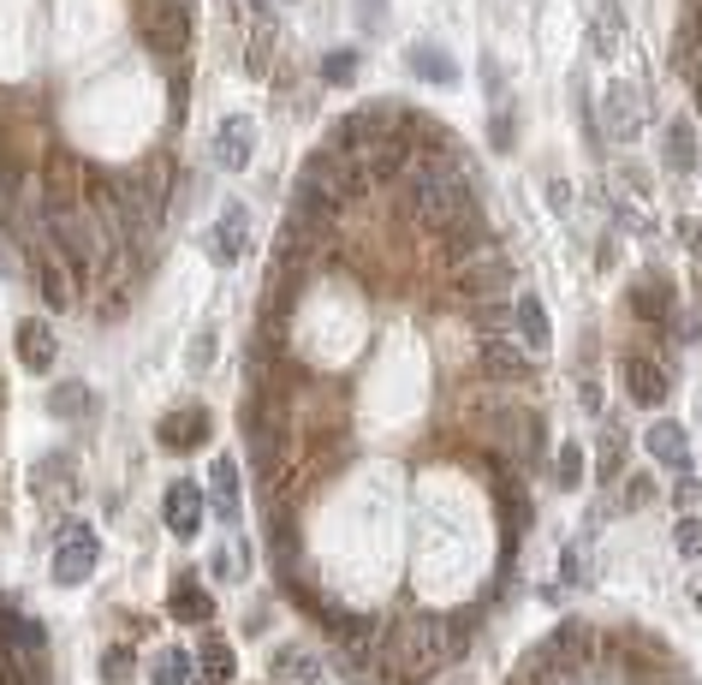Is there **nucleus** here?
I'll return each mask as SVG.
<instances>
[{"label": "nucleus", "mask_w": 702, "mask_h": 685, "mask_svg": "<svg viewBox=\"0 0 702 685\" xmlns=\"http://www.w3.org/2000/svg\"><path fill=\"white\" fill-rule=\"evenodd\" d=\"M405 197H411V215L423 221L429 233H447L458 221H476V185L458 174V162H435V156H417L405 167Z\"/></svg>", "instance_id": "1"}, {"label": "nucleus", "mask_w": 702, "mask_h": 685, "mask_svg": "<svg viewBox=\"0 0 702 685\" xmlns=\"http://www.w3.org/2000/svg\"><path fill=\"white\" fill-rule=\"evenodd\" d=\"M137 37H144L149 55H185L191 48V7H174V0H144V19H137Z\"/></svg>", "instance_id": "2"}, {"label": "nucleus", "mask_w": 702, "mask_h": 685, "mask_svg": "<svg viewBox=\"0 0 702 685\" xmlns=\"http://www.w3.org/2000/svg\"><path fill=\"white\" fill-rule=\"evenodd\" d=\"M96 560H101V537H96V525H60V537H55V585H83V578L96 573Z\"/></svg>", "instance_id": "3"}, {"label": "nucleus", "mask_w": 702, "mask_h": 685, "mask_svg": "<svg viewBox=\"0 0 702 685\" xmlns=\"http://www.w3.org/2000/svg\"><path fill=\"white\" fill-rule=\"evenodd\" d=\"M453 281H458V299H465L471 311H476V304H494V299L512 293V263H506L501 251H483V256H471V263L458 268Z\"/></svg>", "instance_id": "4"}, {"label": "nucleus", "mask_w": 702, "mask_h": 685, "mask_svg": "<svg viewBox=\"0 0 702 685\" xmlns=\"http://www.w3.org/2000/svg\"><path fill=\"white\" fill-rule=\"evenodd\" d=\"M78 209H83V162L60 149L42 167V215H78Z\"/></svg>", "instance_id": "5"}, {"label": "nucleus", "mask_w": 702, "mask_h": 685, "mask_svg": "<svg viewBox=\"0 0 702 685\" xmlns=\"http://www.w3.org/2000/svg\"><path fill=\"white\" fill-rule=\"evenodd\" d=\"M209 436H215L209 405H179V411H167V418L156 423V441H161L167 453H191V448H202Z\"/></svg>", "instance_id": "6"}, {"label": "nucleus", "mask_w": 702, "mask_h": 685, "mask_svg": "<svg viewBox=\"0 0 702 685\" xmlns=\"http://www.w3.org/2000/svg\"><path fill=\"white\" fill-rule=\"evenodd\" d=\"M256 156V119L250 114H227L215 126V167L220 174H245Z\"/></svg>", "instance_id": "7"}, {"label": "nucleus", "mask_w": 702, "mask_h": 685, "mask_svg": "<svg viewBox=\"0 0 702 685\" xmlns=\"http://www.w3.org/2000/svg\"><path fill=\"white\" fill-rule=\"evenodd\" d=\"M476 364H483V375H494V382H536V358L506 334H488L483 352H476Z\"/></svg>", "instance_id": "8"}, {"label": "nucleus", "mask_w": 702, "mask_h": 685, "mask_svg": "<svg viewBox=\"0 0 702 685\" xmlns=\"http://www.w3.org/2000/svg\"><path fill=\"white\" fill-rule=\"evenodd\" d=\"M245 238H250V209H245V203H220V221L202 233L209 256H215L220 268H233L238 256H245Z\"/></svg>", "instance_id": "9"}, {"label": "nucleus", "mask_w": 702, "mask_h": 685, "mask_svg": "<svg viewBox=\"0 0 702 685\" xmlns=\"http://www.w3.org/2000/svg\"><path fill=\"white\" fill-rule=\"evenodd\" d=\"M620 382H625V400L631 405H643V411H661L666 405V370L655 364V358L631 352L625 364H620Z\"/></svg>", "instance_id": "10"}, {"label": "nucleus", "mask_w": 702, "mask_h": 685, "mask_svg": "<svg viewBox=\"0 0 702 685\" xmlns=\"http://www.w3.org/2000/svg\"><path fill=\"white\" fill-rule=\"evenodd\" d=\"M602 126H607V137H620V144H631V137L643 131V96H637V84H607Z\"/></svg>", "instance_id": "11"}, {"label": "nucleus", "mask_w": 702, "mask_h": 685, "mask_svg": "<svg viewBox=\"0 0 702 685\" xmlns=\"http://www.w3.org/2000/svg\"><path fill=\"white\" fill-rule=\"evenodd\" d=\"M12 340H19V364H24L30 375H48V370H55L60 340H55V322H48V316H24Z\"/></svg>", "instance_id": "12"}, {"label": "nucleus", "mask_w": 702, "mask_h": 685, "mask_svg": "<svg viewBox=\"0 0 702 685\" xmlns=\"http://www.w3.org/2000/svg\"><path fill=\"white\" fill-rule=\"evenodd\" d=\"M161 512H167V530H174V537H197L202 519H209V501H202V489L191 483V477H179V483L167 489Z\"/></svg>", "instance_id": "13"}, {"label": "nucleus", "mask_w": 702, "mask_h": 685, "mask_svg": "<svg viewBox=\"0 0 702 685\" xmlns=\"http://www.w3.org/2000/svg\"><path fill=\"white\" fill-rule=\"evenodd\" d=\"M643 448L655 466H673V471H691V430H684L679 418H655L643 436Z\"/></svg>", "instance_id": "14"}, {"label": "nucleus", "mask_w": 702, "mask_h": 685, "mask_svg": "<svg viewBox=\"0 0 702 685\" xmlns=\"http://www.w3.org/2000/svg\"><path fill=\"white\" fill-rule=\"evenodd\" d=\"M435 251H441V268H465L471 256H483L488 251V227H483V215L476 221H458V227H447V233H435Z\"/></svg>", "instance_id": "15"}, {"label": "nucleus", "mask_w": 702, "mask_h": 685, "mask_svg": "<svg viewBox=\"0 0 702 685\" xmlns=\"http://www.w3.org/2000/svg\"><path fill=\"white\" fill-rule=\"evenodd\" d=\"M512 329H518V340L530 346V358L554 346V322H547V304L536 293H518V299H512Z\"/></svg>", "instance_id": "16"}, {"label": "nucleus", "mask_w": 702, "mask_h": 685, "mask_svg": "<svg viewBox=\"0 0 702 685\" xmlns=\"http://www.w3.org/2000/svg\"><path fill=\"white\" fill-rule=\"evenodd\" d=\"M547 656H554L560 667H572V674H577V667H584L590 656H595V632L584 626V620H560L554 632H547Z\"/></svg>", "instance_id": "17"}, {"label": "nucleus", "mask_w": 702, "mask_h": 685, "mask_svg": "<svg viewBox=\"0 0 702 685\" xmlns=\"http://www.w3.org/2000/svg\"><path fill=\"white\" fill-rule=\"evenodd\" d=\"M268 679L274 685H322V656L316 649H304V644H286V649H274Z\"/></svg>", "instance_id": "18"}, {"label": "nucleus", "mask_w": 702, "mask_h": 685, "mask_svg": "<svg viewBox=\"0 0 702 685\" xmlns=\"http://www.w3.org/2000/svg\"><path fill=\"white\" fill-rule=\"evenodd\" d=\"M405 66H411V78L441 84V90H453V84H458V60L447 55V48H435V42H411L405 48Z\"/></svg>", "instance_id": "19"}, {"label": "nucleus", "mask_w": 702, "mask_h": 685, "mask_svg": "<svg viewBox=\"0 0 702 685\" xmlns=\"http://www.w3.org/2000/svg\"><path fill=\"white\" fill-rule=\"evenodd\" d=\"M37 286H42V304H48L55 316L78 304V281L66 274V263H55V256H37Z\"/></svg>", "instance_id": "20"}, {"label": "nucleus", "mask_w": 702, "mask_h": 685, "mask_svg": "<svg viewBox=\"0 0 702 685\" xmlns=\"http://www.w3.org/2000/svg\"><path fill=\"white\" fill-rule=\"evenodd\" d=\"M661 156H666V167H673V174H691V167L702 162V149H696V126H691V119H673V126L661 131Z\"/></svg>", "instance_id": "21"}, {"label": "nucleus", "mask_w": 702, "mask_h": 685, "mask_svg": "<svg viewBox=\"0 0 702 685\" xmlns=\"http://www.w3.org/2000/svg\"><path fill=\"white\" fill-rule=\"evenodd\" d=\"M149 685H197V656L191 649H156L149 656Z\"/></svg>", "instance_id": "22"}, {"label": "nucleus", "mask_w": 702, "mask_h": 685, "mask_svg": "<svg viewBox=\"0 0 702 685\" xmlns=\"http://www.w3.org/2000/svg\"><path fill=\"white\" fill-rule=\"evenodd\" d=\"M233 674H238L233 649L220 638H202L197 644V685H233Z\"/></svg>", "instance_id": "23"}, {"label": "nucleus", "mask_w": 702, "mask_h": 685, "mask_svg": "<svg viewBox=\"0 0 702 685\" xmlns=\"http://www.w3.org/2000/svg\"><path fill=\"white\" fill-rule=\"evenodd\" d=\"M209 483H215V512L227 525H238V466H233V459H215Z\"/></svg>", "instance_id": "24"}, {"label": "nucleus", "mask_w": 702, "mask_h": 685, "mask_svg": "<svg viewBox=\"0 0 702 685\" xmlns=\"http://www.w3.org/2000/svg\"><path fill=\"white\" fill-rule=\"evenodd\" d=\"M268 60H274V19H256L245 42V78H268Z\"/></svg>", "instance_id": "25"}, {"label": "nucleus", "mask_w": 702, "mask_h": 685, "mask_svg": "<svg viewBox=\"0 0 702 685\" xmlns=\"http://www.w3.org/2000/svg\"><path fill=\"white\" fill-rule=\"evenodd\" d=\"M174 614H179V620H215V596L209 590H197L191 585V578H179V590H174Z\"/></svg>", "instance_id": "26"}, {"label": "nucleus", "mask_w": 702, "mask_h": 685, "mask_svg": "<svg viewBox=\"0 0 702 685\" xmlns=\"http://www.w3.org/2000/svg\"><path fill=\"white\" fill-rule=\"evenodd\" d=\"M666 304H673V293H666L661 281H637V286H631V311H637L643 322H666Z\"/></svg>", "instance_id": "27"}, {"label": "nucleus", "mask_w": 702, "mask_h": 685, "mask_svg": "<svg viewBox=\"0 0 702 685\" xmlns=\"http://www.w3.org/2000/svg\"><path fill=\"white\" fill-rule=\"evenodd\" d=\"M48 411H55V418H66V423L83 418V411H90V388H83V382H60L55 393H48Z\"/></svg>", "instance_id": "28"}, {"label": "nucleus", "mask_w": 702, "mask_h": 685, "mask_svg": "<svg viewBox=\"0 0 702 685\" xmlns=\"http://www.w3.org/2000/svg\"><path fill=\"white\" fill-rule=\"evenodd\" d=\"M131 674H137L131 644H108V649H101V679H108V685H126Z\"/></svg>", "instance_id": "29"}, {"label": "nucleus", "mask_w": 702, "mask_h": 685, "mask_svg": "<svg viewBox=\"0 0 702 685\" xmlns=\"http://www.w3.org/2000/svg\"><path fill=\"white\" fill-rule=\"evenodd\" d=\"M322 84H357V48H328L322 55Z\"/></svg>", "instance_id": "30"}, {"label": "nucleus", "mask_w": 702, "mask_h": 685, "mask_svg": "<svg viewBox=\"0 0 702 685\" xmlns=\"http://www.w3.org/2000/svg\"><path fill=\"white\" fill-rule=\"evenodd\" d=\"M673 548H679V560H702V519L696 512H684L673 525Z\"/></svg>", "instance_id": "31"}, {"label": "nucleus", "mask_w": 702, "mask_h": 685, "mask_svg": "<svg viewBox=\"0 0 702 685\" xmlns=\"http://www.w3.org/2000/svg\"><path fill=\"white\" fill-rule=\"evenodd\" d=\"M554 477H560V489H577V483H584V448H577V441H560Z\"/></svg>", "instance_id": "32"}, {"label": "nucleus", "mask_w": 702, "mask_h": 685, "mask_svg": "<svg viewBox=\"0 0 702 685\" xmlns=\"http://www.w3.org/2000/svg\"><path fill=\"white\" fill-rule=\"evenodd\" d=\"M673 72H679L684 84H691V78L702 72V48H696L691 37H684V30H679V42H673Z\"/></svg>", "instance_id": "33"}, {"label": "nucleus", "mask_w": 702, "mask_h": 685, "mask_svg": "<svg viewBox=\"0 0 702 685\" xmlns=\"http://www.w3.org/2000/svg\"><path fill=\"white\" fill-rule=\"evenodd\" d=\"M590 42L602 48V55H613V42H620V12H613V7H602V12H595V30H590Z\"/></svg>", "instance_id": "34"}, {"label": "nucleus", "mask_w": 702, "mask_h": 685, "mask_svg": "<svg viewBox=\"0 0 702 685\" xmlns=\"http://www.w3.org/2000/svg\"><path fill=\"white\" fill-rule=\"evenodd\" d=\"M620 501H625L631 512H637V507L655 501V483H649V477H625V495H620Z\"/></svg>", "instance_id": "35"}, {"label": "nucleus", "mask_w": 702, "mask_h": 685, "mask_svg": "<svg viewBox=\"0 0 702 685\" xmlns=\"http://www.w3.org/2000/svg\"><path fill=\"white\" fill-rule=\"evenodd\" d=\"M215 364V329H197L191 340V370H209Z\"/></svg>", "instance_id": "36"}, {"label": "nucleus", "mask_w": 702, "mask_h": 685, "mask_svg": "<svg viewBox=\"0 0 702 685\" xmlns=\"http://www.w3.org/2000/svg\"><path fill=\"white\" fill-rule=\"evenodd\" d=\"M560 578H566V585H572V578H577V585L590 578V567H584V555H577V548H566V555H560Z\"/></svg>", "instance_id": "37"}, {"label": "nucleus", "mask_w": 702, "mask_h": 685, "mask_svg": "<svg viewBox=\"0 0 702 685\" xmlns=\"http://www.w3.org/2000/svg\"><path fill=\"white\" fill-rule=\"evenodd\" d=\"M488 144H494V149H512V114H506V108L494 114V126H488Z\"/></svg>", "instance_id": "38"}, {"label": "nucleus", "mask_w": 702, "mask_h": 685, "mask_svg": "<svg viewBox=\"0 0 702 685\" xmlns=\"http://www.w3.org/2000/svg\"><path fill=\"white\" fill-rule=\"evenodd\" d=\"M673 501H679V507H696V501H702V483H696L691 471H679V495H673Z\"/></svg>", "instance_id": "39"}, {"label": "nucleus", "mask_w": 702, "mask_h": 685, "mask_svg": "<svg viewBox=\"0 0 702 685\" xmlns=\"http://www.w3.org/2000/svg\"><path fill=\"white\" fill-rule=\"evenodd\" d=\"M0 274H7V281L19 274V256H12V245H7V238H0Z\"/></svg>", "instance_id": "40"}, {"label": "nucleus", "mask_w": 702, "mask_h": 685, "mask_svg": "<svg viewBox=\"0 0 702 685\" xmlns=\"http://www.w3.org/2000/svg\"><path fill=\"white\" fill-rule=\"evenodd\" d=\"M250 12L256 19H274V0H250Z\"/></svg>", "instance_id": "41"}, {"label": "nucleus", "mask_w": 702, "mask_h": 685, "mask_svg": "<svg viewBox=\"0 0 702 685\" xmlns=\"http://www.w3.org/2000/svg\"><path fill=\"white\" fill-rule=\"evenodd\" d=\"M364 12H369L364 25H382V0H364Z\"/></svg>", "instance_id": "42"}, {"label": "nucleus", "mask_w": 702, "mask_h": 685, "mask_svg": "<svg viewBox=\"0 0 702 685\" xmlns=\"http://www.w3.org/2000/svg\"><path fill=\"white\" fill-rule=\"evenodd\" d=\"M691 603H696V608H702V578H696V585H691Z\"/></svg>", "instance_id": "43"}, {"label": "nucleus", "mask_w": 702, "mask_h": 685, "mask_svg": "<svg viewBox=\"0 0 702 685\" xmlns=\"http://www.w3.org/2000/svg\"><path fill=\"white\" fill-rule=\"evenodd\" d=\"M643 685H691V679H643Z\"/></svg>", "instance_id": "44"}, {"label": "nucleus", "mask_w": 702, "mask_h": 685, "mask_svg": "<svg viewBox=\"0 0 702 685\" xmlns=\"http://www.w3.org/2000/svg\"><path fill=\"white\" fill-rule=\"evenodd\" d=\"M696 167H702V162H696Z\"/></svg>", "instance_id": "45"}]
</instances>
